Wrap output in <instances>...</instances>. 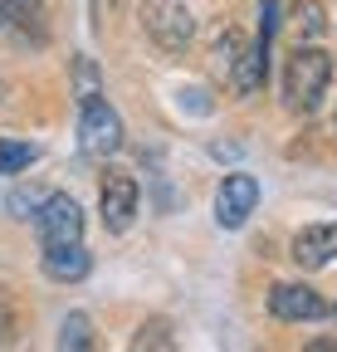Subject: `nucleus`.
<instances>
[{"label":"nucleus","instance_id":"nucleus-8","mask_svg":"<svg viewBox=\"0 0 337 352\" xmlns=\"http://www.w3.org/2000/svg\"><path fill=\"white\" fill-rule=\"evenodd\" d=\"M337 259V226H303L293 235V264L299 270H323Z\"/></svg>","mask_w":337,"mask_h":352},{"label":"nucleus","instance_id":"nucleus-13","mask_svg":"<svg viewBox=\"0 0 337 352\" xmlns=\"http://www.w3.org/2000/svg\"><path fill=\"white\" fill-rule=\"evenodd\" d=\"M34 157H39V147L5 138V142H0V176H10V171H25V166H30Z\"/></svg>","mask_w":337,"mask_h":352},{"label":"nucleus","instance_id":"nucleus-7","mask_svg":"<svg viewBox=\"0 0 337 352\" xmlns=\"http://www.w3.org/2000/svg\"><path fill=\"white\" fill-rule=\"evenodd\" d=\"M269 314L283 318V323H313V318H327L332 308L318 289L308 284H274L269 289Z\"/></svg>","mask_w":337,"mask_h":352},{"label":"nucleus","instance_id":"nucleus-4","mask_svg":"<svg viewBox=\"0 0 337 352\" xmlns=\"http://www.w3.org/2000/svg\"><path fill=\"white\" fill-rule=\"evenodd\" d=\"M34 235L39 250H54V245H78L83 240V210L73 196H45L34 210Z\"/></svg>","mask_w":337,"mask_h":352},{"label":"nucleus","instance_id":"nucleus-6","mask_svg":"<svg viewBox=\"0 0 337 352\" xmlns=\"http://www.w3.org/2000/svg\"><path fill=\"white\" fill-rule=\"evenodd\" d=\"M259 206V182L255 176H244V171H230L220 191H216V220H220V230H240L249 215H255Z\"/></svg>","mask_w":337,"mask_h":352},{"label":"nucleus","instance_id":"nucleus-15","mask_svg":"<svg viewBox=\"0 0 337 352\" xmlns=\"http://www.w3.org/2000/svg\"><path fill=\"white\" fill-rule=\"evenodd\" d=\"M132 347H137V352H147V347H161V352H172L176 342H172V328H166L161 318H152V323H142V328H137Z\"/></svg>","mask_w":337,"mask_h":352},{"label":"nucleus","instance_id":"nucleus-16","mask_svg":"<svg viewBox=\"0 0 337 352\" xmlns=\"http://www.w3.org/2000/svg\"><path fill=\"white\" fill-rule=\"evenodd\" d=\"M73 74H78V103L103 98V94H98V69H93V59H78V64H73Z\"/></svg>","mask_w":337,"mask_h":352},{"label":"nucleus","instance_id":"nucleus-3","mask_svg":"<svg viewBox=\"0 0 337 352\" xmlns=\"http://www.w3.org/2000/svg\"><path fill=\"white\" fill-rule=\"evenodd\" d=\"M142 30L161 44L166 54H181L196 39V15L181 6V0H147L142 6Z\"/></svg>","mask_w":337,"mask_h":352},{"label":"nucleus","instance_id":"nucleus-14","mask_svg":"<svg viewBox=\"0 0 337 352\" xmlns=\"http://www.w3.org/2000/svg\"><path fill=\"white\" fill-rule=\"evenodd\" d=\"M240 54H244V34H240V30H225V34L216 39V69L230 78V69L240 64Z\"/></svg>","mask_w":337,"mask_h":352},{"label":"nucleus","instance_id":"nucleus-9","mask_svg":"<svg viewBox=\"0 0 337 352\" xmlns=\"http://www.w3.org/2000/svg\"><path fill=\"white\" fill-rule=\"evenodd\" d=\"M0 30H10V34H20V39H34V44H45V39H49L45 6H39V0H0Z\"/></svg>","mask_w":337,"mask_h":352},{"label":"nucleus","instance_id":"nucleus-1","mask_svg":"<svg viewBox=\"0 0 337 352\" xmlns=\"http://www.w3.org/2000/svg\"><path fill=\"white\" fill-rule=\"evenodd\" d=\"M332 83V54H323L318 44H299L283 69V98L293 113H313Z\"/></svg>","mask_w":337,"mask_h":352},{"label":"nucleus","instance_id":"nucleus-11","mask_svg":"<svg viewBox=\"0 0 337 352\" xmlns=\"http://www.w3.org/2000/svg\"><path fill=\"white\" fill-rule=\"evenodd\" d=\"M59 347L64 352H89L93 347V318L89 314H69L59 323Z\"/></svg>","mask_w":337,"mask_h":352},{"label":"nucleus","instance_id":"nucleus-10","mask_svg":"<svg viewBox=\"0 0 337 352\" xmlns=\"http://www.w3.org/2000/svg\"><path fill=\"white\" fill-rule=\"evenodd\" d=\"M89 270H93V259H89V250H83V240H78V245H54V250H45V274H49L54 284H78Z\"/></svg>","mask_w":337,"mask_h":352},{"label":"nucleus","instance_id":"nucleus-12","mask_svg":"<svg viewBox=\"0 0 337 352\" xmlns=\"http://www.w3.org/2000/svg\"><path fill=\"white\" fill-rule=\"evenodd\" d=\"M323 30H327L323 6H318V0H303V6L293 10V34H299V44H318V39H323Z\"/></svg>","mask_w":337,"mask_h":352},{"label":"nucleus","instance_id":"nucleus-17","mask_svg":"<svg viewBox=\"0 0 337 352\" xmlns=\"http://www.w3.org/2000/svg\"><path fill=\"white\" fill-rule=\"evenodd\" d=\"M5 342H15V314H10V303L0 298V347Z\"/></svg>","mask_w":337,"mask_h":352},{"label":"nucleus","instance_id":"nucleus-19","mask_svg":"<svg viewBox=\"0 0 337 352\" xmlns=\"http://www.w3.org/2000/svg\"><path fill=\"white\" fill-rule=\"evenodd\" d=\"M332 318H337V308H332Z\"/></svg>","mask_w":337,"mask_h":352},{"label":"nucleus","instance_id":"nucleus-5","mask_svg":"<svg viewBox=\"0 0 337 352\" xmlns=\"http://www.w3.org/2000/svg\"><path fill=\"white\" fill-rule=\"evenodd\" d=\"M137 206H142V186H137V176L128 171H108L103 176V186H98V210H103V230L122 235L137 220Z\"/></svg>","mask_w":337,"mask_h":352},{"label":"nucleus","instance_id":"nucleus-18","mask_svg":"<svg viewBox=\"0 0 337 352\" xmlns=\"http://www.w3.org/2000/svg\"><path fill=\"white\" fill-rule=\"evenodd\" d=\"M10 210H20V215H25V210H39V196H34V191H25V186H20V191H15V196H10Z\"/></svg>","mask_w":337,"mask_h":352},{"label":"nucleus","instance_id":"nucleus-20","mask_svg":"<svg viewBox=\"0 0 337 352\" xmlns=\"http://www.w3.org/2000/svg\"><path fill=\"white\" fill-rule=\"evenodd\" d=\"M332 127H337V118H332Z\"/></svg>","mask_w":337,"mask_h":352},{"label":"nucleus","instance_id":"nucleus-2","mask_svg":"<svg viewBox=\"0 0 337 352\" xmlns=\"http://www.w3.org/2000/svg\"><path fill=\"white\" fill-rule=\"evenodd\" d=\"M78 147H83V157H98V162L122 152V118L113 103H103V98L78 103Z\"/></svg>","mask_w":337,"mask_h":352}]
</instances>
